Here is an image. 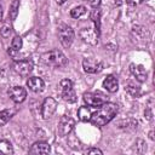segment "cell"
Instances as JSON below:
<instances>
[{
	"label": "cell",
	"mask_w": 155,
	"mask_h": 155,
	"mask_svg": "<svg viewBox=\"0 0 155 155\" xmlns=\"http://www.w3.org/2000/svg\"><path fill=\"white\" fill-rule=\"evenodd\" d=\"M15 110L13 109H5L0 111V126H2L4 124H6L13 115H15Z\"/></svg>",
	"instance_id": "18"
},
{
	"label": "cell",
	"mask_w": 155,
	"mask_h": 155,
	"mask_svg": "<svg viewBox=\"0 0 155 155\" xmlns=\"http://www.w3.org/2000/svg\"><path fill=\"white\" fill-rule=\"evenodd\" d=\"M11 33H12V28H11L10 24H4L0 29V34H1L2 38H8Z\"/></svg>",
	"instance_id": "23"
},
{
	"label": "cell",
	"mask_w": 155,
	"mask_h": 155,
	"mask_svg": "<svg viewBox=\"0 0 155 155\" xmlns=\"http://www.w3.org/2000/svg\"><path fill=\"white\" fill-rule=\"evenodd\" d=\"M82 67H84V70L86 73H90V74L98 73L103 69L102 62H99L94 58H85L84 62H82Z\"/></svg>",
	"instance_id": "10"
},
{
	"label": "cell",
	"mask_w": 155,
	"mask_h": 155,
	"mask_svg": "<svg viewBox=\"0 0 155 155\" xmlns=\"http://www.w3.org/2000/svg\"><path fill=\"white\" fill-rule=\"evenodd\" d=\"M2 19V6L0 5V21Z\"/></svg>",
	"instance_id": "29"
},
{
	"label": "cell",
	"mask_w": 155,
	"mask_h": 155,
	"mask_svg": "<svg viewBox=\"0 0 155 155\" xmlns=\"http://www.w3.org/2000/svg\"><path fill=\"white\" fill-rule=\"evenodd\" d=\"M10 154H13L12 144L6 139H1L0 140V155H10Z\"/></svg>",
	"instance_id": "17"
},
{
	"label": "cell",
	"mask_w": 155,
	"mask_h": 155,
	"mask_svg": "<svg viewBox=\"0 0 155 155\" xmlns=\"http://www.w3.org/2000/svg\"><path fill=\"white\" fill-rule=\"evenodd\" d=\"M78 116L81 121H90L91 120V116H92V111L90 109V107L87 105H84V107H80L79 110H78Z\"/></svg>",
	"instance_id": "16"
},
{
	"label": "cell",
	"mask_w": 155,
	"mask_h": 155,
	"mask_svg": "<svg viewBox=\"0 0 155 155\" xmlns=\"http://www.w3.org/2000/svg\"><path fill=\"white\" fill-rule=\"evenodd\" d=\"M27 85L28 87L33 91V92H41L44 91L45 88V82L42 79L38 78V76H33V78H29L28 81H27Z\"/></svg>",
	"instance_id": "13"
},
{
	"label": "cell",
	"mask_w": 155,
	"mask_h": 155,
	"mask_svg": "<svg viewBox=\"0 0 155 155\" xmlns=\"http://www.w3.org/2000/svg\"><path fill=\"white\" fill-rule=\"evenodd\" d=\"M22 46H23V40H22V38H21V36H15L13 40H12V42H11V50L18 52V51L22 48Z\"/></svg>",
	"instance_id": "22"
},
{
	"label": "cell",
	"mask_w": 155,
	"mask_h": 155,
	"mask_svg": "<svg viewBox=\"0 0 155 155\" xmlns=\"http://www.w3.org/2000/svg\"><path fill=\"white\" fill-rule=\"evenodd\" d=\"M86 1H87V0H86Z\"/></svg>",
	"instance_id": "30"
},
{
	"label": "cell",
	"mask_w": 155,
	"mask_h": 155,
	"mask_svg": "<svg viewBox=\"0 0 155 155\" xmlns=\"http://www.w3.org/2000/svg\"><path fill=\"white\" fill-rule=\"evenodd\" d=\"M117 111H119V108L115 103L105 102L101 107H98V110L96 113H92L90 121L94 126H99V127L104 126L114 119V116L117 114Z\"/></svg>",
	"instance_id": "1"
},
{
	"label": "cell",
	"mask_w": 155,
	"mask_h": 155,
	"mask_svg": "<svg viewBox=\"0 0 155 155\" xmlns=\"http://www.w3.org/2000/svg\"><path fill=\"white\" fill-rule=\"evenodd\" d=\"M130 70H131L132 75L136 78V80H138L139 82H144L147 80L148 75H147V71L143 68V65H140V64H131Z\"/></svg>",
	"instance_id": "12"
},
{
	"label": "cell",
	"mask_w": 155,
	"mask_h": 155,
	"mask_svg": "<svg viewBox=\"0 0 155 155\" xmlns=\"http://www.w3.org/2000/svg\"><path fill=\"white\" fill-rule=\"evenodd\" d=\"M87 2L92 6V7H98L101 5V0H87Z\"/></svg>",
	"instance_id": "26"
},
{
	"label": "cell",
	"mask_w": 155,
	"mask_h": 155,
	"mask_svg": "<svg viewBox=\"0 0 155 155\" xmlns=\"http://www.w3.org/2000/svg\"><path fill=\"white\" fill-rule=\"evenodd\" d=\"M33 61L27 58V59H19L13 64V69L17 74L22 75V76H27L31 73L33 70Z\"/></svg>",
	"instance_id": "7"
},
{
	"label": "cell",
	"mask_w": 155,
	"mask_h": 155,
	"mask_svg": "<svg viewBox=\"0 0 155 155\" xmlns=\"http://www.w3.org/2000/svg\"><path fill=\"white\" fill-rule=\"evenodd\" d=\"M51 148H50V144L46 143V142H36L31 145V148L29 149V153L30 154H47L50 153Z\"/></svg>",
	"instance_id": "15"
},
{
	"label": "cell",
	"mask_w": 155,
	"mask_h": 155,
	"mask_svg": "<svg viewBox=\"0 0 155 155\" xmlns=\"http://www.w3.org/2000/svg\"><path fill=\"white\" fill-rule=\"evenodd\" d=\"M56 109H57V102H56V99L52 98V97H47L44 101L42 105H41V116L45 120H47V119H50L54 114Z\"/></svg>",
	"instance_id": "8"
},
{
	"label": "cell",
	"mask_w": 155,
	"mask_h": 155,
	"mask_svg": "<svg viewBox=\"0 0 155 155\" xmlns=\"http://www.w3.org/2000/svg\"><path fill=\"white\" fill-rule=\"evenodd\" d=\"M80 38L82 39V41L90 44V45H96L98 41V36H99V30H97L96 28L91 29V28H84L80 30L79 33Z\"/></svg>",
	"instance_id": "9"
},
{
	"label": "cell",
	"mask_w": 155,
	"mask_h": 155,
	"mask_svg": "<svg viewBox=\"0 0 155 155\" xmlns=\"http://www.w3.org/2000/svg\"><path fill=\"white\" fill-rule=\"evenodd\" d=\"M18 8H19V0H13L12 4L10 5V11H8V15H10L11 19H15L17 17Z\"/></svg>",
	"instance_id": "20"
},
{
	"label": "cell",
	"mask_w": 155,
	"mask_h": 155,
	"mask_svg": "<svg viewBox=\"0 0 155 155\" xmlns=\"http://www.w3.org/2000/svg\"><path fill=\"white\" fill-rule=\"evenodd\" d=\"M86 153H87V154H99V155L103 154L102 150H99V149H97V148H91V149H88Z\"/></svg>",
	"instance_id": "25"
},
{
	"label": "cell",
	"mask_w": 155,
	"mask_h": 155,
	"mask_svg": "<svg viewBox=\"0 0 155 155\" xmlns=\"http://www.w3.org/2000/svg\"><path fill=\"white\" fill-rule=\"evenodd\" d=\"M126 90H127V92H128L130 94H132V96H138V94H139V87H138V86H134V85L131 84V82L126 86Z\"/></svg>",
	"instance_id": "24"
},
{
	"label": "cell",
	"mask_w": 155,
	"mask_h": 155,
	"mask_svg": "<svg viewBox=\"0 0 155 155\" xmlns=\"http://www.w3.org/2000/svg\"><path fill=\"white\" fill-rule=\"evenodd\" d=\"M84 102L88 105V107H101L103 103L107 102V98L104 94L99 93V92H86L84 93Z\"/></svg>",
	"instance_id": "5"
},
{
	"label": "cell",
	"mask_w": 155,
	"mask_h": 155,
	"mask_svg": "<svg viewBox=\"0 0 155 155\" xmlns=\"http://www.w3.org/2000/svg\"><path fill=\"white\" fill-rule=\"evenodd\" d=\"M67 0H56V2L58 4V5H62V4H64Z\"/></svg>",
	"instance_id": "28"
},
{
	"label": "cell",
	"mask_w": 155,
	"mask_h": 155,
	"mask_svg": "<svg viewBox=\"0 0 155 155\" xmlns=\"http://www.w3.org/2000/svg\"><path fill=\"white\" fill-rule=\"evenodd\" d=\"M8 96L15 103H22L27 97V91L21 86H13L8 90Z\"/></svg>",
	"instance_id": "11"
},
{
	"label": "cell",
	"mask_w": 155,
	"mask_h": 155,
	"mask_svg": "<svg viewBox=\"0 0 155 155\" xmlns=\"http://www.w3.org/2000/svg\"><path fill=\"white\" fill-rule=\"evenodd\" d=\"M41 62L48 67L61 68L67 64V57L59 50H51L48 52H45L41 56Z\"/></svg>",
	"instance_id": "2"
},
{
	"label": "cell",
	"mask_w": 155,
	"mask_h": 155,
	"mask_svg": "<svg viewBox=\"0 0 155 155\" xmlns=\"http://www.w3.org/2000/svg\"><path fill=\"white\" fill-rule=\"evenodd\" d=\"M58 38L64 47H69L74 40V30L69 25H61L58 28Z\"/></svg>",
	"instance_id": "4"
},
{
	"label": "cell",
	"mask_w": 155,
	"mask_h": 155,
	"mask_svg": "<svg viewBox=\"0 0 155 155\" xmlns=\"http://www.w3.org/2000/svg\"><path fill=\"white\" fill-rule=\"evenodd\" d=\"M103 87H104L108 92L114 93V92H116L117 88H119V81H117V79H116L114 75H108V76L104 79V81H103Z\"/></svg>",
	"instance_id": "14"
},
{
	"label": "cell",
	"mask_w": 155,
	"mask_h": 155,
	"mask_svg": "<svg viewBox=\"0 0 155 155\" xmlns=\"http://www.w3.org/2000/svg\"><path fill=\"white\" fill-rule=\"evenodd\" d=\"M59 87H61V94L62 98L68 102V103H74L76 101V94L74 92L73 88V82L69 79H63L59 82Z\"/></svg>",
	"instance_id": "3"
},
{
	"label": "cell",
	"mask_w": 155,
	"mask_h": 155,
	"mask_svg": "<svg viewBox=\"0 0 155 155\" xmlns=\"http://www.w3.org/2000/svg\"><path fill=\"white\" fill-rule=\"evenodd\" d=\"M91 19L93 21V23H94V28L97 29V30H99V25H101V10L99 8H97V7H94V10L91 12Z\"/></svg>",
	"instance_id": "19"
},
{
	"label": "cell",
	"mask_w": 155,
	"mask_h": 155,
	"mask_svg": "<svg viewBox=\"0 0 155 155\" xmlns=\"http://www.w3.org/2000/svg\"><path fill=\"white\" fill-rule=\"evenodd\" d=\"M86 13V7L85 6H76L70 11V16L73 18H80Z\"/></svg>",
	"instance_id": "21"
},
{
	"label": "cell",
	"mask_w": 155,
	"mask_h": 155,
	"mask_svg": "<svg viewBox=\"0 0 155 155\" xmlns=\"http://www.w3.org/2000/svg\"><path fill=\"white\" fill-rule=\"evenodd\" d=\"M128 4H131V5H138V4H140L143 0H126Z\"/></svg>",
	"instance_id": "27"
},
{
	"label": "cell",
	"mask_w": 155,
	"mask_h": 155,
	"mask_svg": "<svg viewBox=\"0 0 155 155\" xmlns=\"http://www.w3.org/2000/svg\"><path fill=\"white\" fill-rule=\"evenodd\" d=\"M74 126H75V120L73 117L68 116V115H63L61 117L59 122H58V128H57L58 130V134L61 137L68 136L71 132V130L74 128Z\"/></svg>",
	"instance_id": "6"
}]
</instances>
